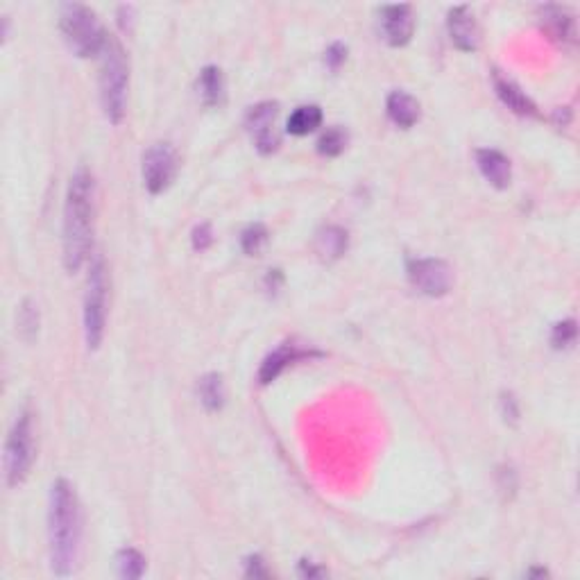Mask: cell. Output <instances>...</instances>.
<instances>
[{
    "label": "cell",
    "instance_id": "52a82bcc",
    "mask_svg": "<svg viewBox=\"0 0 580 580\" xmlns=\"http://www.w3.org/2000/svg\"><path fill=\"white\" fill-rule=\"evenodd\" d=\"M409 279L422 295L444 298L454 286V270L442 258H413L409 261Z\"/></svg>",
    "mask_w": 580,
    "mask_h": 580
},
{
    "label": "cell",
    "instance_id": "f546056e",
    "mask_svg": "<svg viewBox=\"0 0 580 580\" xmlns=\"http://www.w3.org/2000/svg\"><path fill=\"white\" fill-rule=\"evenodd\" d=\"M299 576H304V578H320V576H324V569L315 567L314 562L302 560V565H299Z\"/></svg>",
    "mask_w": 580,
    "mask_h": 580
},
{
    "label": "cell",
    "instance_id": "277c9868",
    "mask_svg": "<svg viewBox=\"0 0 580 580\" xmlns=\"http://www.w3.org/2000/svg\"><path fill=\"white\" fill-rule=\"evenodd\" d=\"M60 28L66 44L77 57L100 55L107 35L102 32L96 12L80 3H66L60 12Z\"/></svg>",
    "mask_w": 580,
    "mask_h": 580
},
{
    "label": "cell",
    "instance_id": "7402d4cb",
    "mask_svg": "<svg viewBox=\"0 0 580 580\" xmlns=\"http://www.w3.org/2000/svg\"><path fill=\"white\" fill-rule=\"evenodd\" d=\"M116 565L121 578L137 580L141 578L143 571H146V558H143L137 549H123L116 558Z\"/></svg>",
    "mask_w": 580,
    "mask_h": 580
},
{
    "label": "cell",
    "instance_id": "44dd1931",
    "mask_svg": "<svg viewBox=\"0 0 580 580\" xmlns=\"http://www.w3.org/2000/svg\"><path fill=\"white\" fill-rule=\"evenodd\" d=\"M16 329H19L20 338L26 343H32L39 333V306L32 299H26L19 308V318H16Z\"/></svg>",
    "mask_w": 580,
    "mask_h": 580
},
{
    "label": "cell",
    "instance_id": "7a4b0ae2",
    "mask_svg": "<svg viewBox=\"0 0 580 580\" xmlns=\"http://www.w3.org/2000/svg\"><path fill=\"white\" fill-rule=\"evenodd\" d=\"M93 175L84 166L73 172L64 204V267L77 273L91 252L93 232Z\"/></svg>",
    "mask_w": 580,
    "mask_h": 580
},
{
    "label": "cell",
    "instance_id": "ac0fdd59",
    "mask_svg": "<svg viewBox=\"0 0 580 580\" xmlns=\"http://www.w3.org/2000/svg\"><path fill=\"white\" fill-rule=\"evenodd\" d=\"M197 89H200V98L207 107H218L222 105V98H225V77H222V71L218 66H207L200 73V80H197Z\"/></svg>",
    "mask_w": 580,
    "mask_h": 580
},
{
    "label": "cell",
    "instance_id": "3957f363",
    "mask_svg": "<svg viewBox=\"0 0 580 580\" xmlns=\"http://www.w3.org/2000/svg\"><path fill=\"white\" fill-rule=\"evenodd\" d=\"M100 102L107 121L118 125L125 118L127 86H130V66L125 51L114 36H107L100 51Z\"/></svg>",
    "mask_w": 580,
    "mask_h": 580
},
{
    "label": "cell",
    "instance_id": "2e32d148",
    "mask_svg": "<svg viewBox=\"0 0 580 580\" xmlns=\"http://www.w3.org/2000/svg\"><path fill=\"white\" fill-rule=\"evenodd\" d=\"M388 116L394 125L413 127L419 121V102L406 91H393L388 96Z\"/></svg>",
    "mask_w": 580,
    "mask_h": 580
},
{
    "label": "cell",
    "instance_id": "9c48e42d",
    "mask_svg": "<svg viewBox=\"0 0 580 580\" xmlns=\"http://www.w3.org/2000/svg\"><path fill=\"white\" fill-rule=\"evenodd\" d=\"M277 109V102H258L248 114V127L252 131L254 146L263 155H270L279 147V131L274 130Z\"/></svg>",
    "mask_w": 580,
    "mask_h": 580
},
{
    "label": "cell",
    "instance_id": "30bf717a",
    "mask_svg": "<svg viewBox=\"0 0 580 580\" xmlns=\"http://www.w3.org/2000/svg\"><path fill=\"white\" fill-rule=\"evenodd\" d=\"M381 32L390 46L401 48L410 41L415 32V16L410 5L381 7Z\"/></svg>",
    "mask_w": 580,
    "mask_h": 580
},
{
    "label": "cell",
    "instance_id": "8992f818",
    "mask_svg": "<svg viewBox=\"0 0 580 580\" xmlns=\"http://www.w3.org/2000/svg\"><path fill=\"white\" fill-rule=\"evenodd\" d=\"M107 293H109V282H107V266L100 254L91 258L89 266V282H86L84 298V336L89 349H98L105 336L107 322Z\"/></svg>",
    "mask_w": 580,
    "mask_h": 580
},
{
    "label": "cell",
    "instance_id": "5b68a950",
    "mask_svg": "<svg viewBox=\"0 0 580 580\" xmlns=\"http://www.w3.org/2000/svg\"><path fill=\"white\" fill-rule=\"evenodd\" d=\"M36 444H35V419L30 410L16 417L5 442V476L10 488H19L28 479L35 463Z\"/></svg>",
    "mask_w": 580,
    "mask_h": 580
},
{
    "label": "cell",
    "instance_id": "603a6c76",
    "mask_svg": "<svg viewBox=\"0 0 580 580\" xmlns=\"http://www.w3.org/2000/svg\"><path fill=\"white\" fill-rule=\"evenodd\" d=\"M266 245L267 229L263 227L261 222H254V225H250V227L241 234V248L242 252L250 254V257H258V254L266 250Z\"/></svg>",
    "mask_w": 580,
    "mask_h": 580
},
{
    "label": "cell",
    "instance_id": "7c38bea8",
    "mask_svg": "<svg viewBox=\"0 0 580 580\" xmlns=\"http://www.w3.org/2000/svg\"><path fill=\"white\" fill-rule=\"evenodd\" d=\"M476 163H479L481 175L499 191L508 188L510 182H512V166H510V159L505 157L504 152L492 150V147H481V150H476Z\"/></svg>",
    "mask_w": 580,
    "mask_h": 580
},
{
    "label": "cell",
    "instance_id": "4316f807",
    "mask_svg": "<svg viewBox=\"0 0 580 580\" xmlns=\"http://www.w3.org/2000/svg\"><path fill=\"white\" fill-rule=\"evenodd\" d=\"M345 57H347V46H343V44H333V46H329L327 52H324V61H327L331 71H338Z\"/></svg>",
    "mask_w": 580,
    "mask_h": 580
},
{
    "label": "cell",
    "instance_id": "4fadbf2b",
    "mask_svg": "<svg viewBox=\"0 0 580 580\" xmlns=\"http://www.w3.org/2000/svg\"><path fill=\"white\" fill-rule=\"evenodd\" d=\"M308 356H314V354L304 352V349H299L298 345H290V343L282 345V347L274 349V352L263 361L261 369H258V381H261V384H270V381H274V378H277L288 365L298 363V361L302 359H308Z\"/></svg>",
    "mask_w": 580,
    "mask_h": 580
},
{
    "label": "cell",
    "instance_id": "d4e9b609",
    "mask_svg": "<svg viewBox=\"0 0 580 580\" xmlns=\"http://www.w3.org/2000/svg\"><path fill=\"white\" fill-rule=\"evenodd\" d=\"M576 320H565V322H558L553 327V333H551V345L555 349H567L576 343Z\"/></svg>",
    "mask_w": 580,
    "mask_h": 580
},
{
    "label": "cell",
    "instance_id": "484cf974",
    "mask_svg": "<svg viewBox=\"0 0 580 580\" xmlns=\"http://www.w3.org/2000/svg\"><path fill=\"white\" fill-rule=\"evenodd\" d=\"M193 248L197 250V252H207L209 248L213 245V229L209 222H203V225H197L195 229H193Z\"/></svg>",
    "mask_w": 580,
    "mask_h": 580
},
{
    "label": "cell",
    "instance_id": "ffe728a7",
    "mask_svg": "<svg viewBox=\"0 0 580 580\" xmlns=\"http://www.w3.org/2000/svg\"><path fill=\"white\" fill-rule=\"evenodd\" d=\"M225 397H227V393H225V381L220 374L211 372L200 378V401L209 413H218L225 406Z\"/></svg>",
    "mask_w": 580,
    "mask_h": 580
},
{
    "label": "cell",
    "instance_id": "ba28073f",
    "mask_svg": "<svg viewBox=\"0 0 580 580\" xmlns=\"http://www.w3.org/2000/svg\"><path fill=\"white\" fill-rule=\"evenodd\" d=\"M177 172V155L171 143H155L143 155V184L152 195L166 191Z\"/></svg>",
    "mask_w": 580,
    "mask_h": 580
},
{
    "label": "cell",
    "instance_id": "8fae6325",
    "mask_svg": "<svg viewBox=\"0 0 580 580\" xmlns=\"http://www.w3.org/2000/svg\"><path fill=\"white\" fill-rule=\"evenodd\" d=\"M447 30H449L451 44H454L458 51L472 52L479 48V23H476L474 14H472V10L467 5H458L449 12V16H447Z\"/></svg>",
    "mask_w": 580,
    "mask_h": 580
},
{
    "label": "cell",
    "instance_id": "5bb4252c",
    "mask_svg": "<svg viewBox=\"0 0 580 580\" xmlns=\"http://www.w3.org/2000/svg\"><path fill=\"white\" fill-rule=\"evenodd\" d=\"M540 19L544 30L560 44H571L576 41V20L565 7L546 5L540 10Z\"/></svg>",
    "mask_w": 580,
    "mask_h": 580
},
{
    "label": "cell",
    "instance_id": "9a60e30c",
    "mask_svg": "<svg viewBox=\"0 0 580 580\" xmlns=\"http://www.w3.org/2000/svg\"><path fill=\"white\" fill-rule=\"evenodd\" d=\"M495 91L497 96L501 98V102H504L508 109L515 111V114H520V116H535V114H537L533 100L521 91L515 82L510 80V77L501 75L499 71L495 73Z\"/></svg>",
    "mask_w": 580,
    "mask_h": 580
},
{
    "label": "cell",
    "instance_id": "f1b7e54d",
    "mask_svg": "<svg viewBox=\"0 0 580 580\" xmlns=\"http://www.w3.org/2000/svg\"><path fill=\"white\" fill-rule=\"evenodd\" d=\"M245 576H250V578H263V576H267V569L263 567V560L258 558V555H252V558H248V562H245Z\"/></svg>",
    "mask_w": 580,
    "mask_h": 580
},
{
    "label": "cell",
    "instance_id": "d6986e66",
    "mask_svg": "<svg viewBox=\"0 0 580 580\" xmlns=\"http://www.w3.org/2000/svg\"><path fill=\"white\" fill-rule=\"evenodd\" d=\"M322 125V109L318 105H304L290 114L288 118V131L295 137H306Z\"/></svg>",
    "mask_w": 580,
    "mask_h": 580
},
{
    "label": "cell",
    "instance_id": "cb8c5ba5",
    "mask_svg": "<svg viewBox=\"0 0 580 580\" xmlns=\"http://www.w3.org/2000/svg\"><path fill=\"white\" fill-rule=\"evenodd\" d=\"M345 147H347V131L340 127H329L318 141V150L324 157H338Z\"/></svg>",
    "mask_w": 580,
    "mask_h": 580
},
{
    "label": "cell",
    "instance_id": "83f0119b",
    "mask_svg": "<svg viewBox=\"0 0 580 580\" xmlns=\"http://www.w3.org/2000/svg\"><path fill=\"white\" fill-rule=\"evenodd\" d=\"M501 410H504L505 422H517L520 419V409H517V399L512 394H504L501 397Z\"/></svg>",
    "mask_w": 580,
    "mask_h": 580
},
{
    "label": "cell",
    "instance_id": "6da1fadb",
    "mask_svg": "<svg viewBox=\"0 0 580 580\" xmlns=\"http://www.w3.org/2000/svg\"><path fill=\"white\" fill-rule=\"evenodd\" d=\"M52 571L61 578L71 576L77 567L82 542V512L75 489L66 479H57L51 489L48 512Z\"/></svg>",
    "mask_w": 580,
    "mask_h": 580
},
{
    "label": "cell",
    "instance_id": "e0dca14e",
    "mask_svg": "<svg viewBox=\"0 0 580 580\" xmlns=\"http://www.w3.org/2000/svg\"><path fill=\"white\" fill-rule=\"evenodd\" d=\"M347 232L343 227L329 225V227L320 229L318 238H315V250L324 261H336L347 252Z\"/></svg>",
    "mask_w": 580,
    "mask_h": 580
}]
</instances>
